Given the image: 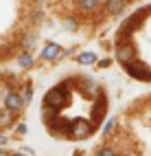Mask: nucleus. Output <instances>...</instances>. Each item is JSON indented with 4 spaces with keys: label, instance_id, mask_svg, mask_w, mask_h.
<instances>
[{
    "label": "nucleus",
    "instance_id": "f257e3e1",
    "mask_svg": "<svg viewBox=\"0 0 151 156\" xmlns=\"http://www.w3.org/2000/svg\"><path fill=\"white\" fill-rule=\"evenodd\" d=\"M66 101H68V95H66V90H64V86H57V88H53L46 95V99H44V103L50 108V110H59V108H64L66 106Z\"/></svg>",
    "mask_w": 151,
    "mask_h": 156
},
{
    "label": "nucleus",
    "instance_id": "f03ea898",
    "mask_svg": "<svg viewBox=\"0 0 151 156\" xmlns=\"http://www.w3.org/2000/svg\"><path fill=\"white\" fill-rule=\"evenodd\" d=\"M24 106V99L18 95V92H7L5 95V108L11 110V112H20Z\"/></svg>",
    "mask_w": 151,
    "mask_h": 156
},
{
    "label": "nucleus",
    "instance_id": "7ed1b4c3",
    "mask_svg": "<svg viewBox=\"0 0 151 156\" xmlns=\"http://www.w3.org/2000/svg\"><path fill=\"white\" fill-rule=\"evenodd\" d=\"M90 132H92V126H90V123L77 121V123H72V128H70V136L72 139H86Z\"/></svg>",
    "mask_w": 151,
    "mask_h": 156
},
{
    "label": "nucleus",
    "instance_id": "20e7f679",
    "mask_svg": "<svg viewBox=\"0 0 151 156\" xmlns=\"http://www.w3.org/2000/svg\"><path fill=\"white\" fill-rule=\"evenodd\" d=\"M116 57L120 62H125V64H129V62H134V46L132 44H120L116 48Z\"/></svg>",
    "mask_w": 151,
    "mask_h": 156
},
{
    "label": "nucleus",
    "instance_id": "39448f33",
    "mask_svg": "<svg viewBox=\"0 0 151 156\" xmlns=\"http://www.w3.org/2000/svg\"><path fill=\"white\" fill-rule=\"evenodd\" d=\"M127 73L132 77H136V79H151L149 70H145L140 64H136V62H129V64H127Z\"/></svg>",
    "mask_w": 151,
    "mask_h": 156
},
{
    "label": "nucleus",
    "instance_id": "423d86ee",
    "mask_svg": "<svg viewBox=\"0 0 151 156\" xmlns=\"http://www.w3.org/2000/svg\"><path fill=\"white\" fill-rule=\"evenodd\" d=\"M125 5H127V0H105V9L109 16H118L125 9Z\"/></svg>",
    "mask_w": 151,
    "mask_h": 156
},
{
    "label": "nucleus",
    "instance_id": "0eeeda50",
    "mask_svg": "<svg viewBox=\"0 0 151 156\" xmlns=\"http://www.w3.org/2000/svg\"><path fill=\"white\" fill-rule=\"evenodd\" d=\"M57 55H62V48L57 44H48L44 51H42V57L44 59H57Z\"/></svg>",
    "mask_w": 151,
    "mask_h": 156
},
{
    "label": "nucleus",
    "instance_id": "6e6552de",
    "mask_svg": "<svg viewBox=\"0 0 151 156\" xmlns=\"http://www.w3.org/2000/svg\"><path fill=\"white\" fill-rule=\"evenodd\" d=\"M99 5H101V0H77V7L81 11H94Z\"/></svg>",
    "mask_w": 151,
    "mask_h": 156
},
{
    "label": "nucleus",
    "instance_id": "1a4fd4ad",
    "mask_svg": "<svg viewBox=\"0 0 151 156\" xmlns=\"http://www.w3.org/2000/svg\"><path fill=\"white\" fill-rule=\"evenodd\" d=\"M13 114L15 112H11V110H0V128H2V126H9V123H11L13 121Z\"/></svg>",
    "mask_w": 151,
    "mask_h": 156
},
{
    "label": "nucleus",
    "instance_id": "9d476101",
    "mask_svg": "<svg viewBox=\"0 0 151 156\" xmlns=\"http://www.w3.org/2000/svg\"><path fill=\"white\" fill-rule=\"evenodd\" d=\"M77 62H79V64H94V62H96V55H94V53H81V55L77 57Z\"/></svg>",
    "mask_w": 151,
    "mask_h": 156
},
{
    "label": "nucleus",
    "instance_id": "9b49d317",
    "mask_svg": "<svg viewBox=\"0 0 151 156\" xmlns=\"http://www.w3.org/2000/svg\"><path fill=\"white\" fill-rule=\"evenodd\" d=\"M18 64L22 66V68H31V66H33V57L29 55V53H24V55L18 57Z\"/></svg>",
    "mask_w": 151,
    "mask_h": 156
},
{
    "label": "nucleus",
    "instance_id": "f8f14e48",
    "mask_svg": "<svg viewBox=\"0 0 151 156\" xmlns=\"http://www.w3.org/2000/svg\"><path fill=\"white\" fill-rule=\"evenodd\" d=\"M96 156H116V152H114L112 147H103V150L96 152Z\"/></svg>",
    "mask_w": 151,
    "mask_h": 156
},
{
    "label": "nucleus",
    "instance_id": "ddd939ff",
    "mask_svg": "<svg viewBox=\"0 0 151 156\" xmlns=\"http://www.w3.org/2000/svg\"><path fill=\"white\" fill-rule=\"evenodd\" d=\"M66 29H70V31H75V29H77V22H75L72 18H68V20H66Z\"/></svg>",
    "mask_w": 151,
    "mask_h": 156
},
{
    "label": "nucleus",
    "instance_id": "4468645a",
    "mask_svg": "<svg viewBox=\"0 0 151 156\" xmlns=\"http://www.w3.org/2000/svg\"><path fill=\"white\" fill-rule=\"evenodd\" d=\"M31 46H35V37H26L24 40V48H31Z\"/></svg>",
    "mask_w": 151,
    "mask_h": 156
},
{
    "label": "nucleus",
    "instance_id": "2eb2a0df",
    "mask_svg": "<svg viewBox=\"0 0 151 156\" xmlns=\"http://www.w3.org/2000/svg\"><path fill=\"white\" fill-rule=\"evenodd\" d=\"M31 97H33V88H31V86H29V88H26V95H24V101H29V99H31Z\"/></svg>",
    "mask_w": 151,
    "mask_h": 156
},
{
    "label": "nucleus",
    "instance_id": "dca6fc26",
    "mask_svg": "<svg viewBox=\"0 0 151 156\" xmlns=\"http://www.w3.org/2000/svg\"><path fill=\"white\" fill-rule=\"evenodd\" d=\"M112 128H114V121H107V123H105V128H103V132L107 134V132H109V130H112Z\"/></svg>",
    "mask_w": 151,
    "mask_h": 156
},
{
    "label": "nucleus",
    "instance_id": "f3484780",
    "mask_svg": "<svg viewBox=\"0 0 151 156\" xmlns=\"http://www.w3.org/2000/svg\"><path fill=\"white\" fill-rule=\"evenodd\" d=\"M18 132H20V134L26 132V126H24V123H20V126H18Z\"/></svg>",
    "mask_w": 151,
    "mask_h": 156
},
{
    "label": "nucleus",
    "instance_id": "a211bd4d",
    "mask_svg": "<svg viewBox=\"0 0 151 156\" xmlns=\"http://www.w3.org/2000/svg\"><path fill=\"white\" fill-rule=\"evenodd\" d=\"M2 143H5V136H0V145H2Z\"/></svg>",
    "mask_w": 151,
    "mask_h": 156
},
{
    "label": "nucleus",
    "instance_id": "6ab92c4d",
    "mask_svg": "<svg viewBox=\"0 0 151 156\" xmlns=\"http://www.w3.org/2000/svg\"><path fill=\"white\" fill-rule=\"evenodd\" d=\"M0 156H7V152H2V150H0Z\"/></svg>",
    "mask_w": 151,
    "mask_h": 156
},
{
    "label": "nucleus",
    "instance_id": "aec40b11",
    "mask_svg": "<svg viewBox=\"0 0 151 156\" xmlns=\"http://www.w3.org/2000/svg\"><path fill=\"white\" fill-rule=\"evenodd\" d=\"M13 156H24V154H13Z\"/></svg>",
    "mask_w": 151,
    "mask_h": 156
}]
</instances>
